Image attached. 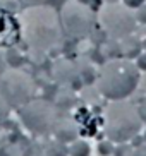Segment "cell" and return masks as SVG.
Wrapping results in <instances>:
<instances>
[{
  "instance_id": "cell-1",
  "label": "cell",
  "mask_w": 146,
  "mask_h": 156,
  "mask_svg": "<svg viewBox=\"0 0 146 156\" xmlns=\"http://www.w3.org/2000/svg\"><path fill=\"white\" fill-rule=\"evenodd\" d=\"M139 74L137 67L129 62H117V64L107 65L100 77V91L107 98L120 100L129 96L136 89Z\"/></svg>"
},
{
  "instance_id": "cell-2",
  "label": "cell",
  "mask_w": 146,
  "mask_h": 156,
  "mask_svg": "<svg viewBox=\"0 0 146 156\" xmlns=\"http://www.w3.org/2000/svg\"><path fill=\"white\" fill-rule=\"evenodd\" d=\"M143 120L137 113V108H134L129 103H114L108 106L107 112V136L114 142H126L133 139L139 129Z\"/></svg>"
},
{
  "instance_id": "cell-3",
  "label": "cell",
  "mask_w": 146,
  "mask_h": 156,
  "mask_svg": "<svg viewBox=\"0 0 146 156\" xmlns=\"http://www.w3.org/2000/svg\"><path fill=\"white\" fill-rule=\"evenodd\" d=\"M45 156H69V147L60 139L53 142H48L45 147Z\"/></svg>"
},
{
  "instance_id": "cell-4",
  "label": "cell",
  "mask_w": 146,
  "mask_h": 156,
  "mask_svg": "<svg viewBox=\"0 0 146 156\" xmlns=\"http://www.w3.org/2000/svg\"><path fill=\"white\" fill-rule=\"evenodd\" d=\"M91 147L86 141H74L69 146V156H89Z\"/></svg>"
},
{
  "instance_id": "cell-5",
  "label": "cell",
  "mask_w": 146,
  "mask_h": 156,
  "mask_svg": "<svg viewBox=\"0 0 146 156\" xmlns=\"http://www.w3.org/2000/svg\"><path fill=\"white\" fill-rule=\"evenodd\" d=\"M23 156H45V149L40 144H31L27 146V149L23 153Z\"/></svg>"
},
{
  "instance_id": "cell-6",
  "label": "cell",
  "mask_w": 146,
  "mask_h": 156,
  "mask_svg": "<svg viewBox=\"0 0 146 156\" xmlns=\"http://www.w3.org/2000/svg\"><path fill=\"white\" fill-rule=\"evenodd\" d=\"M114 156H133V146L120 144L114 149Z\"/></svg>"
},
{
  "instance_id": "cell-7",
  "label": "cell",
  "mask_w": 146,
  "mask_h": 156,
  "mask_svg": "<svg viewBox=\"0 0 146 156\" xmlns=\"http://www.w3.org/2000/svg\"><path fill=\"white\" fill-rule=\"evenodd\" d=\"M114 144L110 141H105V142H100V146H98V151H100V154L103 156H110V154H114Z\"/></svg>"
},
{
  "instance_id": "cell-8",
  "label": "cell",
  "mask_w": 146,
  "mask_h": 156,
  "mask_svg": "<svg viewBox=\"0 0 146 156\" xmlns=\"http://www.w3.org/2000/svg\"><path fill=\"white\" fill-rule=\"evenodd\" d=\"M0 156H23V154H19V151L16 147H4L0 151Z\"/></svg>"
},
{
  "instance_id": "cell-9",
  "label": "cell",
  "mask_w": 146,
  "mask_h": 156,
  "mask_svg": "<svg viewBox=\"0 0 146 156\" xmlns=\"http://www.w3.org/2000/svg\"><path fill=\"white\" fill-rule=\"evenodd\" d=\"M137 113H139V117H141V120L146 124V98L139 103V106H137Z\"/></svg>"
},
{
  "instance_id": "cell-10",
  "label": "cell",
  "mask_w": 146,
  "mask_h": 156,
  "mask_svg": "<svg viewBox=\"0 0 146 156\" xmlns=\"http://www.w3.org/2000/svg\"><path fill=\"white\" fill-rule=\"evenodd\" d=\"M133 156H146V142L137 147H133Z\"/></svg>"
},
{
  "instance_id": "cell-11",
  "label": "cell",
  "mask_w": 146,
  "mask_h": 156,
  "mask_svg": "<svg viewBox=\"0 0 146 156\" xmlns=\"http://www.w3.org/2000/svg\"><path fill=\"white\" fill-rule=\"evenodd\" d=\"M136 67H137V69H141V70H146V53H143V55L137 57Z\"/></svg>"
},
{
  "instance_id": "cell-12",
  "label": "cell",
  "mask_w": 146,
  "mask_h": 156,
  "mask_svg": "<svg viewBox=\"0 0 146 156\" xmlns=\"http://www.w3.org/2000/svg\"><path fill=\"white\" fill-rule=\"evenodd\" d=\"M141 144H144V137H143V136H134V137H133V144H131V146L137 147V146H141Z\"/></svg>"
},
{
  "instance_id": "cell-13",
  "label": "cell",
  "mask_w": 146,
  "mask_h": 156,
  "mask_svg": "<svg viewBox=\"0 0 146 156\" xmlns=\"http://www.w3.org/2000/svg\"><path fill=\"white\" fill-rule=\"evenodd\" d=\"M137 19L141 21V23H146V7H141L139 12H137Z\"/></svg>"
},
{
  "instance_id": "cell-14",
  "label": "cell",
  "mask_w": 146,
  "mask_h": 156,
  "mask_svg": "<svg viewBox=\"0 0 146 156\" xmlns=\"http://www.w3.org/2000/svg\"><path fill=\"white\" fill-rule=\"evenodd\" d=\"M141 2H143V0H126V4H127L129 7H139Z\"/></svg>"
},
{
  "instance_id": "cell-15",
  "label": "cell",
  "mask_w": 146,
  "mask_h": 156,
  "mask_svg": "<svg viewBox=\"0 0 146 156\" xmlns=\"http://www.w3.org/2000/svg\"><path fill=\"white\" fill-rule=\"evenodd\" d=\"M143 137H144V142H146V130H144V134H143Z\"/></svg>"
},
{
  "instance_id": "cell-16",
  "label": "cell",
  "mask_w": 146,
  "mask_h": 156,
  "mask_svg": "<svg viewBox=\"0 0 146 156\" xmlns=\"http://www.w3.org/2000/svg\"><path fill=\"white\" fill-rule=\"evenodd\" d=\"M144 48H146V41H144Z\"/></svg>"
}]
</instances>
